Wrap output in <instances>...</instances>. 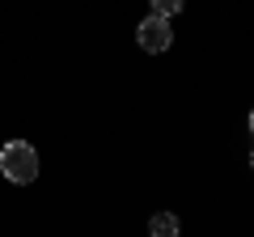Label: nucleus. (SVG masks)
<instances>
[{
    "label": "nucleus",
    "instance_id": "1",
    "mask_svg": "<svg viewBox=\"0 0 254 237\" xmlns=\"http://www.w3.org/2000/svg\"><path fill=\"white\" fill-rule=\"evenodd\" d=\"M0 174L9 178V182L26 186L38 178V153L34 144H26V140H9L4 144V153H0Z\"/></svg>",
    "mask_w": 254,
    "mask_h": 237
},
{
    "label": "nucleus",
    "instance_id": "2",
    "mask_svg": "<svg viewBox=\"0 0 254 237\" xmlns=\"http://www.w3.org/2000/svg\"><path fill=\"white\" fill-rule=\"evenodd\" d=\"M136 38H140V47L144 51H153V55H161L165 47H170V21H161V17H144L140 21V30H136Z\"/></svg>",
    "mask_w": 254,
    "mask_h": 237
},
{
    "label": "nucleus",
    "instance_id": "3",
    "mask_svg": "<svg viewBox=\"0 0 254 237\" xmlns=\"http://www.w3.org/2000/svg\"><path fill=\"white\" fill-rule=\"evenodd\" d=\"M148 229H153V237H178V216H170V212H157Z\"/></svg>",
    "mask_w": 254,
    "mask_h": 237
},
{
    "label": "nucleus",
    "instance_id": "4",
    "mask_svg": "<svg viewBox=\"0 0 254 237\" xmlns=\"http://www.w3.org/2000/svg\"><path fill=\"white\" fill-rule=\"evenodd\" d=\"M178 9H182V0H153V17H161V21H170Z\"/></svg>",
    "mask_w": 254,
    "mask_h": 237
},
{
    "label": "nucleus",
    "instance_id": "5",
    "mask_svg": "<svg viewBox=\"0 0 254 237\" xmlns=\"http://www.w3.org/2000/svg\"><path fill=\"white\" fill-rule=\"evenodd\" d=\"M250 131H254V110H250Z\"/></svg>",
    "mask_w": 254,
    "mask_h": 237
},
{
    "label": "nucleus",
    "instance_id": "6",
    "mask_svg": "<svg viewBox=\"0 0 254 237\" xmlns=\"http://www.w3.org/2000/svg\"><path fill=\"white\" fill-rule=\"evenodd\" d=\"M250 170H254V153H250Z\"/></svg>",
    "mask_w": 254,
    "mask_h": 237
}]
</instances>
